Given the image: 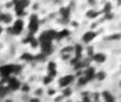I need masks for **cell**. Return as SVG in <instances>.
<instances>
[{
  "mask_svg": "<svg viewBox=\"0 0 121 102\" xmlns=\"http://www.w3.org/2000/svg\"><path fill=\"white\" fill-rule=\"evenodd\" d=\"M20 69V66L18 65H4L0 67V73L2 77H10L11 73H17Z\"/></svg>",
  "mask_w": 121,
  "mask_h": 102,
  "instance_id": "cell-1",
  "label": "cell"
},
{
  "mask_svg": "<svg viewBox=\"0 0 121 102\" xmlns=\"http://www.w3.org/2000/svg\"><path fill=\"white\" fill-rule=\"evenodd\" d=\"M56 31L54 30H49L46 31L40 35L39 37V43H44V42H52L54 38H56Z\"/></svg>",
  "mask_w": 121,
  "mask_h": 102,
  "instance_id": "cell-2",
  "label": "cell"
},
{
  "mask_svg": "<svg viewBox=\"0 0 121 102\" xmlns=\"http://www.w3.org/2000/svg\"><path fill=\"white\" fill-rule=\"evenodd\" d=\"M38 17L36 15H32L30 17V21H29V30L31 32V34H34L36 31L38 30Z\"/></svg>",
  "mask_w": 121,
  "mask_h": 102,
  "instance_id": "cell-3",
  "label": "cell"
},
{
  "mask_svg": "<svg viewBox=\"0 0 121 102\" xmlns=\"http://www.w3.org/2000/svg\"><path fill=\"white\" fill-rule=\"evenodd\" d=\"M23 29V21L21 19H17L15 21L14 26L10 29V32H12L13 34H19Z\"/></svg>",
  "mask_w": 121,
  "mask_h": 102,
  "instance_id": "cell-4",
  "label": "cell"
},
{
  "mask_svg": "<svg viewBox=\"0 0 121 102\" xmlns=\"http://www.w3.org/2000/svg\"><path fill=\"white\" fill-rule=\"evenodd\" d=\"M73 79H74V78H73V75H65L64 78H62V79L60 80V85L64 88L68 87V85L73 81Z\"/></svg>",
  "mask_w": 121,
  "mask_h": 102,
  "instance_id": "cell-5",
  "label": "cell"
},
{
  "mask_svg": "<svg viewBox=\"0 0 121 102\" xmlns=\"http://www.w3.org/2000/svg\"><path fill=\"white\" fill-rule=\"evenodd\" d=\"M8 85H9V88L12 90H16L20 87V83H19V81L16 78H10L8 81Z\"/></svg>",
  "mask_w": 121,
  "mask_h": 102,
  "instance_id": "cell-6",
  "label": "cell"
},
{
  "mask_svg": "<svg viewBox=\"0 0 121 102\" xmlns=\"http://www.w3.org/2000/svg\"><path fill=\"white\" fill-rule=\"evenodd\" d=\"M96 36H97V33H96V32H94V31H88V32H86V33L83 35V42H84V43H89V42H91V40H94Z\"/></svg>",
  "mask_w": 121,
  "mask_h": 102,
  "instance_id": "cell-7",
  "label": "cell"
},
{
  "mask_svg": "<svg viewBox=\"0 0 121 102\" xmlns=\"http://www.w3.org/2000/svg\"><path fill=\"white\" fill-rule=\"evenodd\" d=\"M95 75H96V71H95L94 67H87V69L85 70V75H84L87 79V81L92 80L95 78Z\"/></svg>",
  "mask_w": 121,
  "mask_h": 102,
  "instance_id": "cell-8",
  "label": "cell"
},
{
  "mask_svg": "<svg viewBox=\"0 0 121 102\" xmlns=\"http://www.w3.org/2000/svg\"><path fill=\"white\" fill-rule=\"evenodd\" d=\"M48 72L51 78L55 77L56 75V64H55L54 62H49L48 64Z\"/></svg>",
  "mask_w": 121,
  "mask_h": 102,
  "instance_id": "cell-9",
  "label": "cell"
},
{
  "mask_svg": "<svg viewBox=\"0 0 121 102\" xmlns=\"http://www.w3.org/2000/svg\"><path fill=\"white\" fill-rule=\"evenodd\" d=\"M82 50H83V47H82L80 44H77L74 46V48H73V51H74V53H75V56H74L75 58H79V60L81 58Z\"/></svg>",
  "mask_w": 121,
  "mask_h": 102,
  "instance_id": "cell-10",
  "label": "cell"
},
{
  "mask_svg": "<svg viewBox=\"0 0 121 102\" xmlns=\"http://www.w3.org/2000/svg\"><path fill=\"white\" fill-rule=\"evenodd\" d=\"M94 60L96 61L97 63H103L106 60V56H105L104 53H96L94 55Z\"/></svg>",
  "mask_w": 121,
  "mask_h": 102,
  "instance_id": "cell-11",
  "label": "cell"
},
{
  "mask_svg": "<svg viewBox=\"0 0 121 102\" xmlns=\"http://www.w3.org/2000/svg\"><path fill=\"white\" fill-rule=\"evenodd\" d=\"M68 35H69V31L67 29H64L56 33V40H62V38L66 37V36H68Z\"/></svg>",
  "mask_w": 121,
  "mask_h": 102,
  "instance_id": "cell-12",
  "label": "cell"
},
{
  "mask_svg": "<svg viewBox=\"0 0 121 102\" xmlns=\"http://www.w3.org/2000/svg\"><path fill=\"white\" fill-rule=\"evenodd\" d=\"M15 8L16 9H22V10H25L26 6L29 5V2L28 1H16L15 2Z\"/></svg>",
  "mask_w": 121,
  "mask_h": 102,
  "instance_id": "cell-13",
  "label": "cell"
},
{
  "mask_svg": "<svg viewBox=\"0 0 121 102\" xmlns=\"http://www.w3.org/2000/svg\"><path fill=\"white\" fill-rule=\"evenodd\" d=\"M103 97H104L105 102H115V98L109 94L108 92H104L103 93Z\"/></svg>",
  "mask_w": 121,
  "mask_h": 102,
  "instance_id": "cell-14",
  "label": "cell"
},
{
  "mask_svg": "<svg viewBox=\"0 0 121 102\" xmlns=\"http://www.w3.org/2000/svg\"><path fill=\"white\" fill-rule=\"evenodd\" d=\"M69 13H70V10H69L68 8H62V9H60V14H62L63 18L68 19V17H69Z\"/></svg>",
  "mask_w": 121,
  "mask_h": 102,
  "instance_id": "cell-15",
  "label": "cell"
},
{
  "mask_svg": "<svg viewBox=\"0 0 121 102\" xmlns=\"http://www.w3.org/2000/svg\"><path fill=\"white\" fill-rule=\"evenodd\" d=\"M11 19H12L11 18V15H9V14H0V20L3 21V22H5V23L10 22Z\"/></svg>",
  "mask_w": 121,
  "mask_h": 102,
  "instance_id": "cell-16",
  "label": "cell"
},
{
  "mask_svg": "<svg viewBox=\"0 0 121 102\" xmlns=\"http://www.w3.org/2000/svg\"><path fill=\"white\" fill-rule=\"evenodd\" d=\"M95 77H96L99 81H102V80H104L105 78H106V73H105L104 71H99L98 73H96V75H95Z\"/></svg>",
  "mask_w": 121,
  "mask_h": 102,
  "instance_id": "cell-17",
  "label": "cell"
},
{
  "mask_svg": "<svg viewBox=\"0 0 121 102\" xmlns=\"http://www.w3.org/2000/svg\"><path fill=\"white\" fill-rule=\"evenodd\" d=\"M73 51V48L72 47H65V48L62 49V53L64 54V55H70V52Z\"/></svg>",
  "mask_w": 121,
  "mask_h": 102,
  "instance_id": "cell-18",
  "label": "cell"
},
{
  "mask_svg": "<svg viewBox=\"0 0 121 102\" xmlns=\"http://www.w3.org/2000/svg\"><path fill=\"white\" fill-rule=\"evenodd\" d=\"M21 58H22V60H25V61L30 62V61H33L34 60V56L32 55V54H30V53H25V54H22Z\"/></svg>",
  "mask_w": 121,
  "mask_h": 102,
  "instance_id": "cell-19",
  "label": "cell"
},
{
  "mask_svg": "<svg viewBox=\"0 0 121 102\" xmlns=\"http://www.w3.org/2000/svg\"><path fill=\"white\" fill-rule=\"evenodd\" d=\"M111 9H112V5H111V3L109 2H107L106 4L104 5V13L105 14H109V12H111Z\"/></svg>",
  "mask_w": 121,
  "mask_h": 102,
  "instance_id": "cell-20",
  "label": "cell"
},
{
  "mask_svg": "<svg viewBox=\"0 0 121 102\" xmlns=\"http://www.w3.org/2000/svg\"><path fill=\"white\" fill-rule=\"evenodd\" d=\"M97 15H99V13L95 12L94 10H90L89 12H87V16L89 17V18H95V17H96Z\"/></svg>",
  "mask_w": 121,
  "mask_h": 102,
  "instance_id": "cell-21",
  "label": "cell"
},
{
  "mask_svg": "<svg viewBox=\"0 0 121 102\" xmlns=\"http://www.w3.org/2000/svg\"><path fill=\"white\" fill-rule=\"evenodd\" d=\"M87 79H86L85 77H81L79 79V85H85L86 83H87Z\"/></svg>",
  "mask_w": 121,
  "mask_h": 102,
  "instance_id": "cell-22",
  "label": "cell"
},
{
  "mask_svg": "<svg viewBox=\"0 0 121 102\" xmlns=\"http://www.w3.org/2000/svg\"><path fill=\"white\" fill-rule=\"evenodd\" d=\"M63 94H64L65 97H69V96H70V94H71V89L69 87L64 88V90H63Z\"/></svg>",
  "mask_w": 121,
  "mask_h": 102,
  "instance_id": "cell-23",
  "label": "cell"
},
{
  "mask_svg": "<svg viewBox=\"0 0 121 102\" xmlns=\"http://www.w3.org/2000/svg\"><path fill=\"white\" fill-rule=\"evenodd\" d=\"M121 37V35L120 34H118V33H116V34H113V35H111L108 37V40H119V38Z\"/></svg>",
  "mask_w": 121,
  "mask_h": 102,
  "instance_id": "cell-24",
  "label": "cell"
},
{
  "mask_svg": "<svg viewBox=\"0 0 121 102\" xmlns=\"http://www.w3.org/2000/svg\"><path fill=\"white\" fill-rule=\"evenodd\" d=\"M30 44H31V46L33 47V48H35V47L38 46V40H36V38H33V40H31V43H30Z\"/></svg>",
  "mask_w": 121,
  "mask_h": 102,
  "instance_id": "cell-25",
  "label": "cell"
},
{
  "mask_svg": "<svg viewBox=\"0 0 121 102\" xmlns=\"http://www.w3.org/2000/svg\"><path fill=\"white\" fill-rule=\"evenodd\" d=\"M52 79L53 78H51L50 75H47V77H45V79H44V83L45 84H49L51 81H52Z\"/></svg>",
  "mask_w": 121,
  "mask_h": 102,
  "instance_id": "cell-26",
  "label": "cell"
},
{
  "mask_svg": "<svg viewBox=\"0 0 121 102\" xmlns=\"http://www.w3.org/2000/svg\"><path fill=\"white\" fill-rule=\"evenodd\" d=\"M35 58H36V60H37V61H44L45 58H46V55H44V54H43V53H40L39 55H37Z\"/></svg>",
  "mask_w": 121,
  "mask_h": 102,
  "instance_id": "cell-27",
  "label": "cell"
},
{
  "mask_svg": "<svg viewBox=\"0 0 121 102\" xmlns=\"http://www.w3.org/2000/svg\"><path fill=\"white\" fill-rule=\"evenodd\" d=\"M88 55L89 56H92L94 55V49H92V47H89V48H88Z\"/></svg>",
  "mask_w": 121,
  "mask_h": 102,
  "instance_id": "cell-28",
  "label": "cell"
},
{
  "mask_svg": "<svg viewBox=\"0 0 121 102\" xmlns=\"http://www.w3.org/2000/svg\"><path fill=\"white\" fill-rule=\"evenodd\" d=\"M21 89H22L23 92H28V90L30 89V87L27 85V84H25V85H22V86H21Z\"/></svg>",
  "mask_w": 121,
  "mask_h": 102,
  "instance_id": "cell-29",
  "label": "cell"
},
{
  "mask_svg": "<svg viewBox=\"0 0 121 102\" xmlns=\"http://www.w3.org/2000/svg\"><path fill=\"white\" fill-rule=\"evenodd\" d=\"M30 102H40V101H39V99H37V98H33V99H31Z\"/></svg>",
  "mask_w": 121,
  "mask_h": 102,
  "instance_id": "cell-30",
  "label": "cell"
},
{
  "mask_svg": "<svg viewBox=\"0 0 121 102\" xmlns=\"http://www.w3.org/2000/svg\"><path fill=\"white\" fill-rule=\"evenodd\" d=\"M55 93V90H53V89H51V90H49V95H53Z\"/></svg>",
  "mask_w": 121,
  "mask_h": 102,
  "instance_id": "cell-31",
  "label": "cell"
},
{
  "mask_svg": "<svg viewBox=\"0 0 121 102\" xmlns=\"http://www.w3.org/2000/svg\"><path fill=\"white\" fill-rule=\"evenodd\" d=\"M1 32H2V29H1V27H0V33H1Z\"/></svg>",
  "mask_w": 121,
  "mask_h": 102,
  "instance_id": "cell-32",
  "label": "cell"
},
{
  "mask_svg": "<svg viewBox=\"0 0 121 102\" xmlns=\"http://www.w3.org/2000/svg\"><path fill=\"white\" fill-rule=\"evenodd\" d=\"M1 86H2V85H1V84H0V87H1Z\"/></svg>",
  "mask_w": 121,
  "mask_h": 102,
  "instance_id": "cell-33",
  "label": "cell"
}]
</instances>
